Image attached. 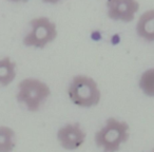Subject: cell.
Segmentation results:
<instances>
[{"label":"cell","instance_id":"obj_9","mask_svg":"<svg viewBox=\"0 0 154 152\" xmlns=\"http://www.w3.org/2000/svg\"><path fill=\"white\" fill-rule=\"evenodd\" d=\"M15 148V132L9 127H0V152H12Z\"/></svg>","mask_w":154,"mask_h":152},{"label":"cell","instance_id":"obj_1","mask_svg":"<svg viewBox=\"0 0 154 152\" xmlns=\"http://www.w3.org/2000/svg\"><path fill=\"white\" fill-rule=\"evenodd\" d=\"M68 94L72 103L76 106L90 108L100 101V91L97 82L87 75H76L69 85Z\"/></svg>","mask_w":154,"mask_h":152},{"label":"cell","instance_id":"obj_12","mask_svg":"<svg viewBox=\"0 0 154 152\" xmlns=\"http://www.w3.org/2000/svg\"><path fill=\"white\" fill-rule=\"evenodd\" d=\"M13 3H18V2H28L29 0H9Z\"/></svg>","mask_w":154,"mask_h":152},{"label":"cell","instance_id":"obj_3","mask_svg":"<svg viewBox=\"0 0 154 152\" xmlns=\"http://www.w3.org/2000/svg\"><path fill=\"white\" fill-rule=\"evenodd\" d=\"M51 95L49 86L35 78H26L18 86L17 101L31 112H36Z\"/></svg>","mask_w":154,"mask_h":152},{"label":"cell","instance_id":"obj_11","mask_svg":"<svg viewBox=\"0 0 154 152\" xmlns=\"http://www.w3.org/2000/svg\"><path fill=\"white\" fill-rule=\"evenodd\" d=\"M41 1L45 3H49V5H56V3L60 2L61 0H41Z\"/></svg>","mask_w":154,"mask_h":152},{"label":"cell","instance_id":"obj_6","mask_svg":"<svg viewBox=\"0 0 154 152\" xmlns=\"http://www.w3.org/2000/svg\"><path fill=\"white\" fill-rule=\"evenodd\" d=\"M86 133L78 123L68 124L58 130L57 138L62 148L66 150H75L79 148L86 139Z\"/></svg>","mask_w":154,"mask_h":152},{"label":"cell","instance_id":"obj_5","mask_svg":"<svg viewBox=\"0 0 154 152\" xmlns=\"http://www.w3.org/2000/svg\"><path fill=\"white\" fill-rule=\"evenodd\" d=\"M106 5L109 18L115 21H132L139 10L137 0H107Z\"/></svg>","mask_w":154,"mask_h":152},{"label":"cell","instance_id":"obj_7","mask_svg":"<svg viewBox=\"0 0 154 152\" xmlns=\"http://www.w3.org/2000/svg\"><path fill=\"white\" fill-rule=\"evenodd\" d=\"M136 33L139 37L152 42L154 40V11L148 10L139 17L136 24Z\"/></svg>","mask_w":154,"mask_h":152},{"label":"cell","instance_id":"obj_8","mask_svg":"<svg viewBox=\"0 0 154 152\" xmlns=\"http://www.w3.org/2000/svg\"><path fill=\"white\" fill-rule=\"evenodd\" d=\"M16 77V64L9 57L0 59V85L7 87Z\"/></svg>","mask_w":154,"mask_h":152},{"label":"cell","instance_id":"obj_4","mask_svg":"<svg viewBox=\"0 0 154 152\" xmlns=\"http://www.w3.org/2000/svg\"><path fill=\"white\" fill-rule=\"evenodd\" d=\"M31 31L24 36L23 45L43 49L57 37V28L55 22L48 17H36L30 21Z\"/></svg>","mask_w":154,"mask_h":152},{"label":"cell","instance_id":"obj_2","mask_svg":"<svg viewBox=\"0 0 154 152\" xmlns=\"http://www.w3.org/2000/svg\"><path fill=\"white\" fill-rule=\"evenodd\" d=\"M129 138V126L116 118H108L105 127L95 134V143L103 152H117Z\"/></svg>","mask_w":154,"mask_h":152},{"label":"cell","instance_id":"obj_10","mask_svg":"<svg viewBox=\"0 0 154 152\" xmlns=\"http://www.w3.org/2000/svg\"><path fill=\"white\" fill-rule=\"evenodd\" d=\"M153 77L154 71L153 69H149L141 75L140 80H139V87L143 93L149 96H153Z\"/></svg>","mask_w":154,"mask_h":152}]
</instances>
